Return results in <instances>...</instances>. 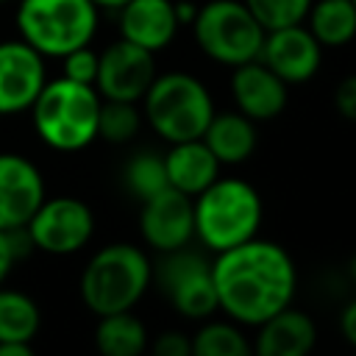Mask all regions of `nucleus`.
<instances>
[{
  "label": "nucleus",
  "instance_id": "1",
  "mask_svg": "<svg viewBox=\"0 0 356 356\" xmlns=\"http://www.w3.org/2000/svg\"><path fill=\"white\" fill-rule=\"evenodd\" d=\"M220 309L245 325H259L295 298L298 273L289 253L267 239H245L211 261Z\"/></svg>",
  "mask_w": 356,
  "mask_h": 356
},
{
  "label": "nucleus",
  "instance_id": "2",
  "mask_svg": "<svg viewBox=\"0 0 356 356\" xmlns=\"http://www.w3.org/2000/svg\"><path fill=\"white\" fill-rule=\"evenodd\" d=\"M31 111L39 139L53 150L70 153L97 139L100 95L92 83H78L64 75L44 81Z\"/></svg>",
  "mask_w": 356,
  "mask_h": 356
},
{
  "label": "nucleus",
  "instance_id": "3",
  "mask_svg": "<svg viewBox=\"0 0 356 356\" xmlns=\"http://www.w3.org/2000/svg\"><path fill=\"white\" fill-rule=\"evenodd\" d=\"M192 206L195 234L214 253L256 236L264 211L259 192L239 178H214L200 195H195Z\"/></svg>",
  "mask_w": 356,
  "mask_h": 356
},
{
  "label": "nucleus",
  "instance_id": "4",
  "mask_svg": "<svg viewBox=\"0 0 356 356\" xmlns=\"http://www.w3.org/2000/svg\"><path fill=\"white\" fill-rule=\"evenodd\" d=\"M153 267L147 256L128 242H114L100 248L81 273V298L89 312L111 314L125 312L139 303L150 284Z\"/></svg>",
  "mask_w": 356,
  "mask_h": 356
},
{
  "label": "nucleus",
  "instance_id": "5",
  "mask_svg": "<svg viewBox=\"0 0 356 356\" xmlns=\"http://www.w3.org/2000/svg\"><path fill=\"white\" fill-rule=\"evenodd\" d=\"M142 100L145 120L170 145L200 139L209 120L214 117V103L206 83L189 72L156 75Z\"/></svg>",
  "mask_w": 356,
  "mask_h": 356
},
{
  "label": "nucleus",
  "instance_id": "6",
  "mask_svg": "<svg viewBox=\"0 0 356 356\" xmlns=\"http://www.w3.org/2000/svg\"><path fill=\"white\" fill-rule=\"evenodd\" d=\"M17 31L42 56H67L92 42L97 8L89 0H19Z\"/></svg>",
  "mask_w": 356,
  "mask_h": 356
},
{
  "label": "nucleus",
  "instance_id": "7",
  "mask_svg": "<svg viewBox=\"0 0 356 356\" xmlns=\"http://www.w3.org/2000/svg\"><path fill=\"white\" fill-rule=\"evenodd\" d=\"M192 31L200 50L228 67L259 58L267 33L239 0H209L203 8H197Z\"/></svg>",
  "mask_w": 356,
  "mask_h": 356
},
{
  "label": "nucleus",
  "instance_id": "8",
  "mask_svg": "<svg viewBox=\"0 0 356 356\" xmlns=\"http://www.w3.org/2000/svg\"><path fill=\"white\" fill-rule=\"evenodd\" d=\"M31 242L36 250L53 253V256H70L81 250L95 231V214L92 209L70 195L61 197H44L39 209L25 222Z\"/></svg>",
  "mask_w": 356,
  "mask_h": 356
},
{
  "label": "nucleus",
  "instance_id": "9",
  "mask_svg": "<svg viewBox=\"0 0 356 356\" xmlns=\"http://www.w3.org/2000/svg\"><path fill=\"white\" fill-rule=\"evenodd\" d=\"M159 281L170 303L189 320H203L220 309L211 261L192 250H170L159 267Z\"/></svg>",
  "mask_w": 356,
  "mask_h": 356
},
{
  "label": "nucleus",
  "instance_id": "10",
  "mask_svg": "<svg viewBox=\"0 0 356 356\" xmlns=\"http://www.w3.org/2000/svg\"><path fill=\"white\" fill-rule=\"evenodd\" d=\"M156 78V61L153 53L120 39L108 44L97 56V75H95V89L103 100H128L139 103L147 92V86Z\"/></svg>",
  "mask_w": 356,
  "mask_h": 356
},
{
  "label": "nucleus",
  "instance_id": "11",
  "mask_svg": "<svg viewBox=\"0 0 356 356\" xmlns=\"http://www.w3.org/2000/svg\"><path fill=\"white\" fill-rule=\"evenodd\" d=\"M142 239L159 253H170L184 248L195 236V206L192 197L167 186L142 200L139 214Z\"/></svg>",
  "mask_w": 356,
  "mask_h": 356
},
{
  "label": "nucleus",
  "instance_id": "12",
  "mask_svg": "<svg viewBox=\"0 0 356 356\" xmlns=\"http://www.w3.org/2000/svg\"><path fill=\"white\" fill-rule=\"evenodd\" d=\"M323 44L303 22L273 28L264 33L259 61L270 67L284 83H303L320 70Z\"/></svg>",
  "mask_w": 356,
  "mask_h": 356
},
{
  "label": "nucleus",
  "instance_id": "13",
  "mask_svg": "<svg viewBox=\"0 0 356 356\" xmlns=\"http://www.w3.org/2000/svg\"><path fill=\"white\" fill-rule=\"evenodd\" d=\"M44 81L42 53L22 39L0 42V114L28 111Z\"/></svg>",
  "mask_w": 356,
  "mask_h": 356
},
{
  "label": "nucleus",
  "instance_id": "14",
  "mask_svg": "<svg viewBox=\"0 0 356 356\" xmlns=\"http://www.w3.org/2000/svg\"><path fill=\"white\" fill-rule=\"evenodd\" d=\"M44 200L39 167L19 153H0V231L19 228Z\"/></svg>",
  "mask_w": 356,
  "mask_h": 356
},
{
  "label": "nucleus",
  "instance_id": "15",
  "mask_svg": "<svg viewBox=\"0 0 356 356\" xmlns=\"http://www.w3.org/2000/svg\"><path fill=\"white\" fill-rule=\"evenodd\" d=\"M231 95L248 120H273L286 106V83L259 58L234 67Z\"/></svg>",
  "mask_w": 356,
  "mask_h": 356
},
{
  "label": "nucleus",
  "instance_id": "16",
  "mask_svg": "<svg viewBox=\"0 0 356 356\" xmlns=\"http://www.w3.org/2000/svg\"><path fill=\"white\" fill-rule=\"evenodd\" d=\"M175 3L172 0H128L120 8V33L122 39L159 53L164 50L178 31Z\"/></svg>",
  "mask_w": 356,
  "mask_h": 356
},
{
  "label": "nucleus",
  "instance_id": "17",
  "mask_svg": "<svg viewBox=\"0 0 356 356\" xmlns=\"http://www.w3.org/2000/svg\"><path fill=\"white\" fill-rule=\"evenodd\" d=\"M317 328L309 314L295 309H281L264 323H259L253 350L259 356H303L314 348Z\"/></svg>",
  "mask_w": 356,
  "mask_h": 356
},
{
  "label": "nucleus",
  "instance_id": "18",
  "mask_svg": "<svg viewBox=\"0 0 356 356\" xmlns=\"http://www.w3.org/2000/svg\"><path fill=\"white\" fill-rule=\"evenodd\" d=\"M164 167L170 186L189 197L200 195L214 178H220V161L203 139L172 142L170 153L164 156Z\"/></svg>",
  "mask_w": 356,
  "mask_h": 356
},
{
  "label": "nucleus",
  "instance_id": "19",
  "mask_svg": "<svg viewBox=\"0 0 356 356\" xmlns=\"http://www.w3.org/2000/svg\"><path fill=\"white\" fill-rule=\"evenodd\" d=\"M200 139L209 145V150L217 156L220 164H242L256 150L253 120H248L239 111L214 114Z\"/></svg>",
  "mask_w": 356,
  "mask_h": 356
},
{
  "label": "nucleus",
  "instance_id": "20",
  "mask_svg": "<svg viewBox=\"0 0 356 356\" xmlns=\"http://www.w3.org/2000/svg\"><path fill=\"white\" fill-rule=\"evenodd\" d=\"M95 345L103 356H139L147 348L145 323L131 314V309L100 314L95 328Z\"/></svg>",
  "mask_w": 356,
  "mask_h": 356
},
{
  "label": "nucleus",
  "instance_id": "21",
  "mask_svg": "<svg viewBox=\"0 0 356 356\" xmlns=\"http://www.w3.org/2000/svg\"><path fill=\"white\" fill-rule=\"evenodd\" d=\"M306 19L323 47H342L356 36V6L350 0H317L309 6Z\"/></svg>",
  "mask_w": 356,
  "mask_h": 356
},
{
  "label": "nucleus",
  "instance_id": "22",
  "mask_svg": "<svg viewBox=\"0 0 356 356\" xmlns=\"http://www.w3.org/2000/svg\"><path fill=\"white\" fill-rule=\"evenodd\" d=\"M42 314L31 295L0 286V342H33Z\"/></svg>",
  "mask_w": 356,
  "mask_h": 356
},
{
  "label": "nucleus",
  "instance_id": "23",
  "mask_svg": "<svg viewBox=\"0 0 356 356\" xmlns=\"http://www.w3.org/2000/svg\"><path fill=\"white\" fill-rule=\"evenodd\" d=\"M142 114L136 111V103L128 100H100L97 114V136L114 145L131 142L139 134Z\"/></svg>",
  "mask_w": 356,
  "mask_h": 356
},
{
  "label": "nucleus",
  "instance_id": "24",
  "mask_svg": "<svg viewBox=\"0 0 356 356\" xmlns=\"http://www.w3.org/2000/svg\"><path fill=\"white\" fill-rule=\"evenodd\" d=\"M195 356H248L250 345L245 334L231 323H206L192 337Z\"/></svg>",
  "mask_w": 356,
  "mask_h": 356
},
{
  "label": "nucleus",
  "instance_id": "25",
  "mask_svg": "<svg viewBox=\"0 0 356 356\" xmlns=\"http://www.w3.org/2000/svg\"><path fill=\"white\" fill-rule=\"evenodd\" d=\"M125 186H128L139 200H145V197H150V195L167 189L170 181H167L164 156L150 153V150L136 153V156L125 164Z\"/></svg>",
  "mask_w": 356,
  "mask_h": 356
},
{
  "label": "nucleus",
  "instance_id": "26",
  "mask_svg": "<svg viewBox=\"0 0 356 356\" xmlns=\"http://www.w3.org/2000/svg\"><path fill=\"white\" fill-rule=\"evenodd\" d=\"M264 31L303 22L312 0H242Z\"/></svg>",
  "mask_w": 356,
  "mask_h": 356
},
{
  "label": "nucleus",
  "instance_id": "27",
  "mask_svg": "<svg viewBox=\"0 0 356 356\" xmlns=\"http://www.w3.org/2000/svg\"><path fill=\"white\" fill-rule=\"evenodd\" d=\"M64 58V78L70 81H78V83H92L95 86V75H97V53L83 44V47H75L70 50Z\"/></svg>",
  "mask_w": 356,
  "mask_h": 356
},
{
  "label": "nucleus",
  "instance_id": "28",
  "mask_svg": "<svg viewBox=\"0 0 356 356\" xmlns=\"http://www.w3.org/2000/svg\"><path fill=\"white\" fill-rule=\"evenodd\" d=\"M153 353H159V356H192V339L184 337L181 331H164L153 342Z\"/></svg>",
  "mask_w": 356,
  "mask_h": 356
},
{
  "label": "nucleus",
  "instance_id": "29",
  "mask_svg": "<svg viewBox=\"0 0 356 356\" xmlns=\"http://www.w3.org/2000/svg\"><path fill=\"white\" fill-rule=\"evenodd\" d=\"M334 103L345 120L356 122V75H348L345 81H339V86L334 92Z\"/></svg>",
  "mask_w": 356,
  "mask_h": 356
},
{
  "label": "nucleus",
  "instance_id": "30",
  "mask_svg": "<svg viewBox=\"0 0 356 356\" xmlns=\"http://www.w3.org/2000/svg\"><path fill=\"white\" fill-rule=\"evenodd\" d=\"M14 261H17V253L11 248V236H8V231H0V286L6 284Z\"/></svg>",
  "mask_w": 356,
  "mask_h": 356
},
{
  "label": "nucleus",
  "instance_id": "31",
  "mask_svg": "<svg viewBox=\"0 0 356 356\" xmlns=\"http://www.w3.org/2000/svg\"><path fill=\"white\" fill-rule=\"evenodd\" d=\"M339 328H342V337L356 348V300L345 306V312L339 317Z\"/></svg>",
  "mask_w": 356,
  "mask_h": 356
},
{
  "label": "nucleus",
  "instance_id": "32",
  "mask_svg": "<svg viewBox=\"0 0 356 356\" xmlns=\"http://www.w3.org/2000/svg\"><path fill=\"white\" fill-rule=\"evenodd\" d=\"M31 342H0V356H31Z\"/></svg>",
  "mask_w": 356,
  "mask_h": 356
},
{
  "label": "nucleus",
  "instance_id": "33",
  "mask_svg": "<svg viewBox=\"0 0 356 356\" xmlns=\"http://www.w3.org/2000/svg\"><path fill=\"white\" fill-rule=\"evenodd\" d=\"M195 14H197V6H195L192 0H178V3H175V17H178V22H189V25H192Z\"/></svg>",
  "mask_w": 356,
  "mask_h": 356
},
{
  "label": "nucleus",
  "instance_id": "34",
  "mask_svg": "<svg viewBox=\"0 0 356 356\" xmlns=\"http://www.w3.org/2000/svg\"><path fill=\"white\" fill-rule=\"evenodd\" d=\"M89 3H92L95 8H117V11H120L128 0H89Z\"/></svg>",
  "mask_w": 356,
  "mask_h": 356
},
{
  "label": "nucleus",
  "instance_id": "35",
  "mask_svg": "<svg viewBox=\"0 0 356 356\" xmlns=\"http://www.w3.org/2000/svg\"><path fill=\"white\" fill-rule=\"evenodd\" d=\"M350 273H353V278H356V259H350Z\"/></svg>",
  "mask_w": 356,
  "mask_h": 356
},
{
  "label": "nucleus",
  "instance_id": "36",
  "mask_svg": "<svg viewBox=\"0 0 356 356\" xmlns=\"http://www.w3.org/2000/svg\"><path fill=\"white\" fill-rule=\"evenodd\" d=\"M0 3H8V0H0Z\"/></svg>",
  "mask_w": 356,
  "mask_h": 356
},
{
  "label": "nucleus",
  "instance_id": "37",
  "mask_svg": "<svg viewBox=\"0 0 356 356\" xmlns=\"http://www.w3.org/2000/svg\"><path fill=\"white\" fill-rule=\"evenodd\" d=\"M350 3H353V6H356V0H350Z\"/></svg>",
  "mask_w": 356,
  "mask_h": 356
}]
</instances>
